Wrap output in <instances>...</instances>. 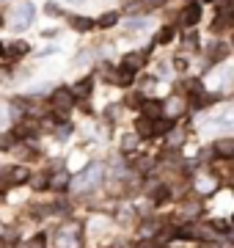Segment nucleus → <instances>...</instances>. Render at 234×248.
Masks as SVG:
<instances>
[{
  "mask_svg": "<svg viewBox=\"0 0 234 248\" xmlns=\"http://www.w3.org/2000/svg\"><path fill=\"white\" fill-rule=\"evenodd\" d=\"M138 248H154V240H141V243H138Z\"/></svg>",
  "mask_w": 234,
  "mask_h": 248,
  "instance_id": "24",
  "label": "nucleus"
},
{
  "mask_svg": "<svg viewBox=\"0 0 234 248\" xmlns=\"http://www.w3.org/2000/svg\"><path fill=\"white\" fill-rule=\"evenodd\" d=\"M69 22H72V28L77 31V33H88V31H94V25H97V22L88 19V17H72Z\"/></svg>",
  "mask_w": 234,
  "mask_h": 248,
  "instance_id": "7",
  "label": "nucleus"
},
{
  "mask_svg": "<svg viewBox=\"0 0 234 248\" xmlns=\"http://www.w3.org/2000/svg\"><path fill=\"white\" fill-rule=\"evenodd\" d=\"M198 19H201V6H198V3H190L188 9L182 11V25H196Z\"/></svg>",
  "mask_w": 234,
  "mask_h": 248,
  "instance_id": "5",
  "label": "nucleus"
},
{
  "mask_svg": "<svg viewBox=\"0 0 234 248\" xmlns=\"http://www.w3.org/2000/svg\"><path fill=\"white\" fill-rule=\"evenodd\" d=\"M99 179H102V166H88L86 171H80L77 177L72 179V185L77 187V190H88V187H94V185H99Z\"/></svg>",
  "mask_w": 234,
  "mask_h": 248,
  "instance_id": "1",
  "label": "nucleus"
},
{
  "mask_svg": "<svg viewBox=\"0 0 234 248\" xmlns=\"http://www.w3.org/2000/svg\"><path fill=\"white\" fill-rule=\"evenodd\" d=\"M124 105L127 108H141L144 105V99H141V94H130V97L124 99Z\"/></svg>",
  "mask_w": 234,
  "mask_h": 248,
  "instance_id": "18",
  "label": "nucleus"
},
{
  "mask_svg": "<svg viewBox=\"0 0 234 248\" xmlns=\"http://www.w3.org/2000/svg\"><path fill=\"white\" fill-rule=\"evenodd\" d=\"M9 179H11V182H17V185H22V182H28V179H30V174H28V169H22V166H19V169H14L9 174Z\"/></svg>",
  "mask_w": 234,
  "mask_h": 248,
  "instance_id": "13",
  "label": "nucleus"
},
{
  "mask_svg": "<svg viewBox=\"0 0 234 248\" xmlns=\"http://www.w3.org/2000/svg\"><path fill=\"white\" fill-rule=\"evenodd\" d=\"M171 39H174V28H171V25H168V28H162L160 36H157V42H160V45H168Z\"/></svg>",
  "mask_w": 234,
  "mask_h": 248,
  "instance_id": "17",
  "label": "nucleus"
},
{
  "mask_svg": "<svg viewBox=\"0 0 234 248\" xmlns=\"http://www.w3.org/2000/svg\"><path fill=\"white\" fill-rule=\"evenodd\" d=\"M218 124L220 127H234V108H226L223 113L218 116Z\"/></svg>",
  "mask_w": 234,
  "mask_h": 248,
  "instance_id": "14",
  "label": "nucleus"
},
{
  "mask_svg": "<svg viewBox=\"0 0 234 248\" xmlns=\"http://www.w3.org/2000/svg\"><path fill=\"white\" fill-rule=\"evenodd\" d=\"M215 152L220 157H234V138H223L215 143Z\"/></svg>",
  "mask_w": 234,
  "mask_h": 248,
  "instance_id": "8",
  "label": "nucleus"
},
{
  "mask_svg": "<svg viewBox=\"0 0 234 248\" xmlns=\"http://www.w3.org/2000/svg\"><path fill=\"white\" fill-rule=\"evenodd\" d=\"M144 113H146V119H152V116H157L162 110V102H157V99H144Z\"/></svg>",
  "mask_w": 234,
  "mask_h": 248,
  "instance_id": "11",
  "label": "nucleus"
},
{
  "mask_svg": "<svg viewBox=\"0 0 234 248\" xmlns=\"http://www.w3.org/2000/svg\"><path fill=\"white\" fill-rule=\"evenodd\" d=\"M226 55H229V47L226 45H218L215 50H212V58H215V61H223Z\"/></svg>",
  "mask_w": 234,
  "mask_h": 248,
  "instance_id": "19",
  "label": "nucleus"
},
{
  "mask_svg": "<svg viewBox=\"0 0 234 248\" xmlns=\"http://www.w3.org/2000/svg\"><path fill=\"white\" fill-rule=\"evenodd\" d=\"M66 185H69V177L66 174H58V177L50 179V187H55V190H63Z\"/></svg>",
  "mask_w": 234,
  "mask_h": 248,
  "instance_id": "15",
  "label": "nucleus"
},
{
  "mask_svg": "<svg viewBox=\"0 0 234 248\" xmlns=\"http://www.w3.org/2000/svg\"><path fill=\"white\" fill-rule=\"evenodd\" d=\"M72 105H74V94H72L69 89H58V91L53 94V108H58L61 113H66Z\"/></svg>",
  "mask_w": 234,
  "mask_h": 248,
  "instance_id": "3",
  "label": "nucleus"
},
{
  "mask_svg": "<svg viewBox=\"0 0 234 248\" xmlns=\"http://www.w3.org/2000/svg\"><path fill=\"white\" fill-rule=\"evenodd\" d=\"M116 22H118V14H116V11H108V14H102V17L97 19L99 28H113Z\"/></svg>",
  "mask_w": 234,
  "mask_h": 248,
  "instance_id": "12",
  "label": "nucleus"
},
{
  "mask_svg": "<svg viewBox=\"0 0 234 248\" xmlns=\"http://www.w3.org/2000/svg\"><path fill=\"white\" fill-rule=\"evenodd\" d=\"M44 11L50 14V17H61V9H58L55 3H47V6H44Z\"/></svg>",
  "mask_w": 234,
  "mask_h": 248,
  "instance_id": "21",
  "label": "nucleus"
},
{
  "mask_svg": "<svg viewBox=\"0 0 234 248\" xmlns=\"http://www.w3.org/2000/svg\"><path fill=\"white\" fill-rule=\"evenodd\" d=\"M132 80H135V72L130 69V66H124V63H121V69L116 72V78H113V83H118V86H132Z\"/></svg>",
  "mask_w": 234,
  "mask_h": 248,
  "instance_id": "6",
  "label": "nucleus"
},
{
  "mask_svg": "<svg viewBox=\"0 0 234 248\" xmlns=\"http://www.w3.org/2000/svg\"><path fill=\"white\" fill-rule=\"evenodd\" d=\"M174 127V119H160V122L154 124V135H160V133H168Z\"/></svg>",
  "mask_w": 234,
  "mask_h": 248,
  "instance_id": "16",
  "label": "nucleus"
},
{
  "mask_svg": "<svg viewBox=\"0 0 234 248\" xmlns=\"http://www.w3.org/2000/svg\"><path fill=\"white\" fill-rule=\"evenodd\" d=\"M91 89H94V80H91V78H83L80 83L74 86V91H72V94H74V97H88V94H91Z\"/></svg>",
  "mask_w": 234,
  "mask_h": 248,
  "instance_id": "10",
  "label": "nucleus"
},
{
  "mask_svg": "<svg viewBox=\"0 0 234 248\" xmlns=\"http://www.w3.org/2000/svg\"><path fill=\"white\" fill-rule=\"evenodd\" d=\"M28 42H11L9 47H3V55L9 58V61H19V58H25L28 55Z\"/></svg>",
  "mask_w": 234,
  "mask_h": 248,
  "instance_id": "4",
  "label": "nucleus"
},
{
  "mask_svg": "<svg viewBox=\"0 0 234 248\" xmlns=\"http://www.w3.org/2000/svg\"><path fill=\"white\" fill-rule=\"evenodd\" d=\"M138 135H154V119H146V116H141L135 124Z\"/></svg>",
  "mask_w": 234,
  "mask_h": 248,
  "instance_id": "9",
  "label": "nucleus"
},
{
  "mask_svg": "<svg viewBox=\"0 0 234 248\" xmlns=\"http://www.w3.org/2000/svg\"><path fill=\"white\" fill-rule=\"evenodd\" d=\"M232 237H234V234H232Z\"/></svg>",
  "mask_w": 234,
  "mask_h": 248,
  "instance_id": "28",
  "label": "nucleus"
},
{
  "mask_svg": "<svg viewBox=\"0 0 234 248\" xmlns=\"http://www.w3.org/2000/svg\"><path fill=\"white\" fill-rule=\"evenodd\" d=\"M0 22H3V19H0Z\"/></svg>",
  "mask_w": 234,
  "mask_h": 248,
  "instance_id": "27",
  "label": "nucleus"
},
{
  "mask_svg": "<svg viewBox=\"0 0 234 248\" xmlns=\"http://www.w3.org/2000/svg\"><path fill=\"white\" fill-rule=\"evenodd\" d=\"M33 187H36V190L47 187V177H36V179H33Z\"/></svg>",
  "mask_w": 234,
  "mask_h": 248,
  "instance_id": "22",
  "label": "nucleus"
},
{
  "mask_svg": "<svg viewBox=\"0 0 234 248\" xmlns=\"http://www.w3.org/2000/svg\"><path fill=\"white\" fill-rule=\"evenodd\" d=\"M0 50H3V47H0ZM0 55H3V53H0Z\"/></svg>",
  "mask_w": 234,
  "mask_h": 248,
  "instance_id": "26",
  "label": "nucleus"
},
{
  "mask_svg": "<svg viewBox=\"0 0 234 248\" xmlns=\"http://www.w3.org/2000/svg\"><path fill=\"white\" fill-rule=\"evenodd\" d=\"M33 6L30 3H22V6H17L14 9V17H11V25L17 28V31H22V28H28L30 22H33Z\"/></svg>",
  "mask_w": 234,
  "mask_h": 248,
  "instance_id": "2",
  "label": "nucleus"
},
{
  "mask_svg": "<svg viewBox=\"0 0 234 248\" xmlns=\"http://www.w3.org/2000/svg\"><path fill=\"white\" fill-rule=\"evenodd\" d=\"M69 3H83V0H69Z\"/></svg>",
  "mask_w": 234,
  "mask_h": 248,
  "instance_id": "25",
  "label": "nucleus"
},
{
  "mask_svg": "<svg viewBox=\"0 0 234 248\" xmlns=\"http://www.w3.org/2000/svg\"><path fill=\"white\" fill-rule=\"evenodd\" d=\"M146 25V19H130V31H132V28H144Z\"/></svg>",
  "mask_w": 234,
  "mask_h": 248,
  "instance_id": "23",
  "label": "nucleus"
},
{
  "mask_svg": "<svg viewBox=\"0 0 234 248\" xmlns=\"http://www.w3.org/2000/svg\"><path fill=\"white\" fill-rule=\"evenodd\" d=\"M25 248H44V234H36V237L30 240Z\"/></svg>",
  "mask_w": 234,
  "mask_h": 248,
  "instance_id": "20",
  "label": "nucleus"
}]
</instances>
